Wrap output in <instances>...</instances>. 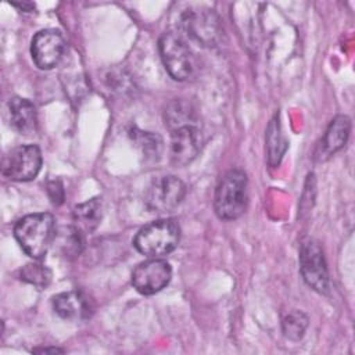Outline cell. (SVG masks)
<instances>
[{"instance_id": "cell-23", "label": "cell", "mask_w": 355, "mask_h": 355, "mask_svg": "<svg viewBox=\"0 0 355 355\" xmlns=\"http://www.w3.org/2000/svg\"><path fill=\"white\" fill-rule=\"evenodd\" d=\"M11 6L19 8V10H24L25 12H29L35 8V4L33 3H11Z\"/></svg>"}, {"instance_id": "cell-19", "label": "cell", "mask_w": 355, "mask_h": 355, "mask_svg": "<svg viewBox=\"0 0 355 355\" xmlns=\"http://www.w3.org/2000/svg\"><path fill=\"white\" fill-rule=\"evenodd\" d=\"M129 135L146 158L148 159L159 158L162 153V139L157 133L132 129Z\"/></svg>"}, {"instance_id": "cell-14", "label": "cell", "mask_w": 355, "mask_h": 355, "mask_svg": "<svg viewBox=\"0 0 355 355\" xmlns=\"http://www.w3.org/2000/svg\"><path fill=\"white\" fill-rule=\"evenodd\" d=\"M8 118L11 128L21 135H31L36 130V108L28 98L12 97L8 101Z\"/></svg>"}, {"instance_id": "cell-8", "label": "cell", "mask_w": 355, "mask_h": 355, "mask_svg": "<svg viewBox=\"0 0 355 355\" xmlns=\"http://www.w3.org/2000/svg\"><path fill=\"white\" fill-rule=\"evenodd\" d=\"M186 196V184L173 175L155 178L146 190L144 202L153 212H168L176 208Z\"/></svg>"}, {"instance_id": "cell-11", "label": "cell", "mask_w": 355, "mask_h": 355, "mask_svg": "<svg viewBox=\"0 0 355 355\" xmlns=\"http://www.w3.org/2000/svg\"><path fill=\"white\" fill-rule=\"evenodd\" d=\"M202 133L200 125L183 126L171 132L169 158L175 166H186L200 154Z\"/></svg>"}, {"instance_id": "cell-24", "label": "cell", "mask_w": 355, "mask_h": 355, "mask_svg": "<svg viewBox=\"0 0 355 355\" xmlns=\"http://www.w3.org/2000/svg\"><path fill=\"white\" fill-rule=\"evenodd\" d=\"M35 352H62V349L60 348H42V349H33Z\"/></svg>"}, {"instance_id": "cell-4", "label": "cell", "mask_w": 355, "mask_h": 355, "mask_svg": "<svg viewBox=\"0 0 355 355\" xmlns=\"http://www.w3.org/2000/svg\"><path fill=\"white\" fill-rule=\"evenodd\" d=\"M158 49L165 69L175 80L184 82L194 76L197 60L187 42L175 32H165L158 40Z\"/></svg>"}, {"instance_id": "cell-9", "label": "cell", "mask_w": 355, "mask_h": 355, "mask_svg": "<svg viewBox=\"0 0 355 355\" xmlns=\"http://www.w3.org/2000/svg\"><path fill=\"white\" fill-rule=\"evenodd\" d=\"M172 277L171 265L159 258H150L139 263L132 273L133 287L143 295H151L168 286Z\"/></svg>"}, {"instance_id": "cell-20", "label": "cell", "mask_w": 355, "mask_h": 355, "mask_svg": "<svg viewBox=\"0 0 355 355\" xmlns=\"http://www.w3.org/2000/svg\"><path fill=\"white\" fill-rule=\"evenodd\" d=\"M308 327V316L301 311H290L282 319V329L288 340L300 341Z\"/></svg>"}, {"instance_id": "cell-5", "label": "cell", "mask_w": 355, "mask_h": 355, "mask_svg": "<svg viewBox=\"0 0 355 355\" xmlns=\"http://www.w3.org/2000/svg\"><path fill=\"white\" fill-rule=\"evenodd\" d=\"M182 29L201 46H215L222 36V24L214 10L189 8L180 17Z\"/></svg>"}, {"instance_id": "cell-17", "label": "cell", "mask_w": 355, "mask_h": 355, "mask_svg": "<svg viewBox=\"0 0 355 355\" xmlns=\"http://www.w3.org/2000/svg\"><path fill=\"white\" fill-rule=\"evenodd\" d=\"M53 245L61 257L67 259L76 258L83 251L85 234L80 233L73 225L64 226L55 232Z\"/></svg>"}, {"instance_id": "cell-13", "label": "cell", "mask_w": 355, "mask_h": 355, "mask_svg": "<svg viewBox=\"0 0 355 355\" xmlns=\"http://www.w3.org/2000/svg\"><path fill=\"white\" fill-rule=\"evenodd\" d=\"M351 132V121L347 115H337L329 123L320 143L315 151L316 161H326L340 148H343L348 140Z\"/></svg>"}, {"instance_id": "cell-18", "label": "cell", "mask_w": 355, "mask_h": 355, "mask_svg": "<svg viewBox=\"0 0 355 355\" xmlns=\"http://www.w3.org/2000/svg\"><path fill=\"white\" fill-rule=\"evenodd\" d=\"M286 150H287V141L282 133L277 115H275V118L270 121L266 129V151H268L269 164L272 166L279 165Z\"/></svg>"}, {"instance_id": "cell-7", "label": "cell", "mask_w": 355, "mask_h": 355, "mask_svg": "<svg viewBox=\"0 0 355 355\" xmlns=\"http://www.w3.org/2000/svg\"><path fill=\"white\" fill-rule=\"evenodd\" d=\"M42 168V153L35 144H24L10 150L1 164L3 175L14 182L35 179Z\"/></svg>"}, {"instance_id": "cell-3", "label": "cell", "mask_w": 355, "mask_h": 355, "mask_svg": "<svg viewBox=\"0 0 355 355\" xmlns=\"http://www.w3.org/2000/svg\"><path fill=\"white\" fill-rule=\"evenodd\" d=\"M180 240V227L175 219H158L143 226L135 236L133 245L148 258H161L172 252Z\"/></svg>"}, {"instance_id": "cell-22", "label": "cell", "mask_w": 355, "mask_h": 355, "mask_svg": "<svg viewBox=\"0 0 355 355\" xmlns=\"http://www.w3.org/2000/svg\"><path fill=\"white\" fill-rule=\"evenodd\" d=\"M46 191H47V196H49L50 201L54 205L62 204V201H64V187H62L61 180H58V179L49 180L47 184H46Z\"/></svg>"}, {"instance_id": "cell-6", "label": "cell", "mask_w": 355, "mask_h": 355, "mask_svg": "<svg viewBox=\"0 0 355 355\" xmlns=\"http://www.w3.org/2000/svg\"><path fill=\"white\" fill-rule=\"evenodd\" d=\"M300 272L305 283L320 294L330 290L329 272L323 251L313 239H305L300 247Z\"/></svg>"}, {"instance_id": "cell-15", "label": "cell", "mask_w": 355, "mask_h": 355, "mask_svg": "<svg viewBox=\"0 0 355 355\" xmlns=\"http://www.w3.org/2000/svg\"><path fill=\"white\" fill-rule=\"evenodd\" d=\"M101 218L103 205L98 198H92L78 204L72 211V225L85 236L93 233L98 227Z\"/></svg>"}, {"instance_id": "cell-1", "label": "cell", "mask_w": 355, "mask_h": 355, "mask_svg": "<svg viewBox=\"0 0 355 355\" xmlns=\"http://www.w3.org/2000/svg\"><path fill=\"white\" fill-rule=\"evenodd\" d=\"M55 236L54 216L49 212L29 214L14 226V237L26 255L40 259L53 245Z\"/></svg>"}, {"instance_id": "cell-10", "label": "cell", "mask_w": 355, "mask_h": 355, "mask_svg": "<svg viewBox=\"0 0 355 355\" xmlns=\"http://www.w3.org/2000/svg\"><path fill=\"white\" fill-rule=\"evenodd\" d=\"M64 51V37L61 32L55 29L39 31L31 42L32 60L40 69L54 68L61 61Z\"/></svg>"}, {"instance_id": "cell-16", "label": "cell", "mask_w": 355, "mask_h": 355, "mask_svg": "<svg viewBox=\"0 0 355 355\" xmlns=\"http://www.w3.org/2000/svg\"><path fill=\"white\" fill-rule=\"evenodd\" d=\"M164 121L169 132L183 126L200 125L194 107L189 101L182 98L172 100L166 104L164 110Z\"/></svg>"}, {"instance_id": "cell-12", "label": "cell", "mask_w": 355, "mask_h": 355, "mask_svg": "<svg viewBox=\"0 0 355 355\" xmlns=\"http://www.w3.org/2000/svg\"><path fill=\"white\" fill-rule=\"evenodd\" d=\"M54 312L65 320H85L92 316L94 305L90 297L82 291H64L53 298Z\"/></svg>"}, {"instance_id": "cell-2", "label": "cell", "mask_w": 355, "mask_h": 355, "mask_svg": "<svg viewBox=\"0 0 355 355\" xmlns=\"http://www.w3.org/2000/svg\"><path fill=\"white\" fill-rule=\"evenodd\" d=\"M247 176L241 169L227 171L219 180L215 196L214 209L219 219L234 220L247 208Z\"/></svg>"}, {"instance_id": "cell-21", "label": "cell", "mask_w": 355, "mask_h": 355, "mask_svg": "<svg viewBox=\"0 0 355 355\" xmlns=\"http://www.w3.org/2000/svg\"><path fill=\"white\" fill-rule=\"evenodd\" d=\"M19 279L29 283V284H33L35 287L43 288L50 283L51 272L44 265L37 263V262H32V263H26L19 270Z\"/></svg>"}]
</instances>
